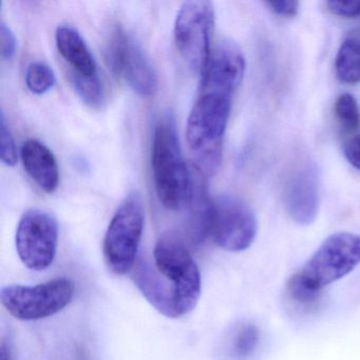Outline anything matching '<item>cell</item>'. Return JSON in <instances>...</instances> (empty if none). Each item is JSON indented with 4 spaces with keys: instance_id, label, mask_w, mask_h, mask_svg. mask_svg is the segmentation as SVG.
<instances>
[{
    "instance_id": "6",
    "label": "cell",
    "mask_w": 360,
    "mask_h": 360,
    "mask_svg": "<svg viewBox=\"0 0 360 360\" xmlns=\"http://www.w3.org/2000/svg\"><path fill=\"white\" fill-rule=\"evenodd\" d=\"M214 26V7L206 0L186 1L176 14L174 29L176 49L187 67L200 75L212 54Z\"/></svg>"
},
{
    "instance_id": "21",
    "label": "cell",
    "mask_w": 360,
    "mask_h": 360,
    "mask_svg": "<svg viewBox=\"0 0 360 360\" xmlns=\"http://www.w3.org/2000/svg\"><path fill=\"white\" fill-rule=\"evenodd\" d=\"M326 6L333 14L340 18H360V0H330Z\"/></svg>"
},
{
    "instance_id": "10",
    "label": "cell",
    "mask_w": 360,
    "mask_h": 360,
    "mask_svg": "<svg viewBox=\"0 0 360 360\" xmlns=\"http://www.w3.org/2000/svg\"><path fill=\"white\" fill-rule=\"evenodd\" d=\"M257 229L254 212L241 200L222 195L214 201L210 238L223 250H248L256 238Z\"/></svg>"
},
{
    "instance_id": "23",
    "label": "cell",
    "mask_w": 360,
    "mask_h": 360,
    "mask_svg": "<svg viewBox=\"0 0 360 360\" xmlns=\"http://www.w3.org/2000/svg\"><path fill=\"white\" fill-rule=\"evenodd\" d=\"M274 13L283 18H294L298 13L299 3L294 0H280V1H269L266 4Z\"/></svg>"
},
{
    "instance_id": "24",
    "label": "cell",
    "mask_w": 360,
    "mask_h": 360,
    "mask_svg": "<svg viewBox=\"0 0 360 360\" xmlns=\"http://www.w3.org/2000/svg\"><path fill=\"white\" fill-rule=\"evenodd\" d=\"M343 151L349 163L360 170V134L352 136L345 143Z\"/></svg>"
},
{
    "instance_id": "12",
    "label": "cell",
    "mask_w": 360,
    "mask_h": 360,
    "mask_svg": "<svg viewBox=\"0 0 360 360\" xmlns=\"http://www.w3.org/2000/svg\"><path fill=\"white\" fill-rule=\"evenodd\" d=\"M284 204L290 218L300 225L315 221L319 207L317 174L311 166L296 168L288 176Z\"/></svg>"
},
{
    "instance_id": "16",
    "label": "cell",
    "mask_w": 360,
    "mask_h": 360,
    "mask_svg": "<svg viewBox=\"0 0 360 360\" xmlns=\"http://www.w3.org/2000/svg\"><path fill=\"white\" fill-rule=\"evenodd\" d=\"M53 70L43 62L31 63L27 69L26 84L32 94L41 96L56 85Z\"/></svg>"
},
{
    "instance_id": "20",
    "label": "cell",
    "mask_w": 360,
    "mask_h": 360,
    "mask_svg": "<svg viewBox=\"0 0 360 360\" xmlns=\"http://www.w3.org/2000/svg\"><path fill=\"white\" fill-rule=\"evenodd\" d=\"M0 157L5 165L13 167L18 163V149L11 130L6 122L5 113L0 115Z\"/></svg>"
},
{
    "instance_id": "5",
    "label": "cell",
    "mask_w": 360,
    "mask_h": 360,
    "mask_svg": "<svg viewBox=\"0 0 360 360\" xmlns=\"http://www.w3.org/2000/svg\"><path fill=\"white\" fill-rule=\"evenodd\" d=\"M144 222L140 198H126L113 214L104 238L105 262L111 273L124 276L136 266Z\"/></svg>"
},
{
    "instance_id": "2",
    "label": "cell",
    "mask_w": 360,
    "mask_h": 360,
    "mask_svg": "<svg viewBox=\"0 0 360 360\" xmlns=\"http://www.w3.org/2000/svg\"><path fill=\"white\" fill-rule=\"evenodd\" d=\"M231 100V94L200 88L189 113L186 124L187 144L199 158V168L204 174H212L220 165Z\"/></svg>"
},
{
    "instance_id": "3",
    "label": "cell",
    "mask_w": 360,
    "mask_h": 360,
    "mask_svg": "<svg viewBox=\"0 0 360 360\" xmlns=\"http://www.w3.org/2000/svg\"><path fill=\"white\" fill-rule=\"evenodd\" d=\"M151 167L155 193L162 205L172 212L186 208L191 199L193 174L183 157L172 120H163L155 126Z\"/></svg>"
},
{
    "instance_id": "18",
    "label": "cell",
    "mask_w": 360,
    "mask_h": 360,
    "mask_svg": "<svg viewBox=\"0 0 360 360\" xmlns=\"http://www.w3.org/2000/svg\"><path fill=\"white\" fill-rule=\"evenodd\" d=\"M334 115L343 129L353 131L360 125V108L351 94H341L334 105Z\"/></svg>"
},
{
    "instance_id": "9",
    "label": "cell",
    "mask_w": 360,
    "mask_h": 360,
    "mask_svg": "<svg viewBox=\"0 0 360 360\" xmlns=\"http://www.w3.org/2000/svg\"><path fill=\"white\" fill-rule=\"evenodd\" d=\"M58 227L56 218L41 210L25 212L18 223L15 244L25 266L44 271L51 266L58 252Z\"/></svg>"
},
{
    "instance_id": "8",
    "label": "cell",
    "mask_w": 360,
    "mask_h": 360,
    "mask_svg": "<svg viewBox=\"0 0 360 360\" xmlns=\"http://www.w3.org/2000/svg\"><path fill=\"white\" fill-rule=\"evenodd\" d=\"M104 56L109 69L142 96L155 94L157 77L142 47L121 25L111 27L105 39Z\"/></svg>"
},
{
    "instance_id": "15",
    "label": "cell",
    "mask_w": 360,
    "mask_h": 360,
    "mask_svg": "<svg viewBox=\"0 0 360 360\" xmlns=\"http://www.w3.org/2000/svg\"><path fill=\"white\" fill-rule=\"evenodd\" d=\"M335 70L342 83H360V37H349L343 41L335 60Z\"/></svg>"
},
{
    "instance_id": "1",
    "label": "cell",
    "mask_w": 360,
    "mask_h": 360,
    "mask_svg": "<svg viewBox=\"0 0 360 360\" xmlns=\"http://www.w3.org/2000/svg\"><path fill=\"white\" fill-rule=\"evenodd\" d=\"M134 280L143 296L166 317L191 313L201 296V275L188 246L178 236H162L153 262L140 260Z\"/></svg>"
},
{
    "instance_id": "19",
    "label": "cell",
    "mask_w": 360,
    "mask_h": 360,
    "mask_svg": "<svg viewBox=\"0 0 360 360\" xmlns=\"http://www.w3.org/2000/svg\"><path fill=\"white\" fill-rule=\"evenodd\" d=\"M71 84L79 98L92 107L100 106L103 102V86L100 77H70Z\"/></svg>"
},
{
    "instance_id": "13",
    "label": "cell",
    "mask_w": 360,
    "mask_h": 360,
    "mask_svg": "<svg viewBox=\"0 0 360 360\" xmlns=\"http://www.w3.org/2000/svg\"><path fill=\"white\" fill-rule=\"evenodd\" d=\"M22 165L35 184L47 193L56 191L60 182V170L53 153L39 141L30 139L22 145Z\"/></svg>"
},
{
    "instance_id": "14",
    "label": "cell",
    "mask_w": 360,
    "mask_h": 360,
    "mask_svg": "<svg viewBox=\"0 0 360 360\" xmlns=\"http://www.w3.org/2000/svg\"><path fill=\"white\" fill-rule=\"evenodd\" d=\"M56 41L60 56L70 69V77H98L96 60L79 31L70 26L58 27Z\"/></svg>"
},
{
    "instance_id": "11",
    "label": "cell",
    "mask_w": 360,
    "mask_h": 360,
    "mask_svg": "<svg viewBox=\"0 0 360 360\" xmlns=\"http://www.w3.org/2000/svg\"><path fill=\"white\" fill-rule=\"evenodd\" d=\"M244 72L245 60L241 49L233 41H222L210 54V60L201 73L200 88L233 96L241 85Z\"/></svg>"
},
{
    "instance_id": "7",
    "label": "cell",
    "mask_w": 360,
    "mask_h": 360,
    "mask_svg": "<svg viewBox=\"0 0 360 360\" xmlns=\"http://www.w3.org/2000/svg\"><path fill=\"white\" fill-rule=\"evenodd\" d=\"M75 284L68 278H56L34 286L8 285L1 288L0 299L13 317L25 321L51 317L70 304Z\"/></svg>"
},
{
    "instance_id": "25",
    "label": "cell",
    "mask_w": 360,
    "mask_h": 360,
    "mask_svg": "<svg viewBox=\"0 0 360 360\" xmlns=\"http://www.w3.org/2000/svg\"><path fill=\"white\" fill-rule=\"evenodd\" d=\"M0 360H11V353H10L9 347L6 345V343H3V345H1Z\"/></svg>"
},
{
    "instance_id": "17",
    "label": "cell",
    "mask_w": 360,
    "mask_h": 360,
    "mask_svg": "<svg viewBox=\"0 0 360 360\" xmlns=\"http://www.w3.org/2000/svg\"><path fill=\"white\" fill-rule=\"evenodd\" d=\"M258 328L254 324H244L240 326L231 339V354L237 359H246L250 357L259 342Z\"/></svg>"
},
{
    "instance_id": "4",
    "label": "cell",
    "mask_w": 360,
    "mask_h": 360,
    "mask_svg": "<svg viewBox=\"0 0 360 360\" xmlns=\"http://www.w3.org/2000/svg\"><path fill=\"white\" fill-rule=\"evenodd\" d=\"M360 263V237L351 233L330 236L288 285L296 292L319 299L328 284L351 273Z\"/></svg>"
},
{
    "instance_id": "22",
    "label": "cell",
    "mask_w": 360,
    "mask_h": 360,
    "mask_svg": "<svg viewBox=\"0 0 360 360\" xmlns=\"http://www.w3.org/2000/svg\"><path fill=\"white\" fill-rule=\"evenodd\" d=\"M0 52H1V58L5 60L13 58L16 52L15 34L4 22L0 24Z\"/></svg>"
}]
</instances>
